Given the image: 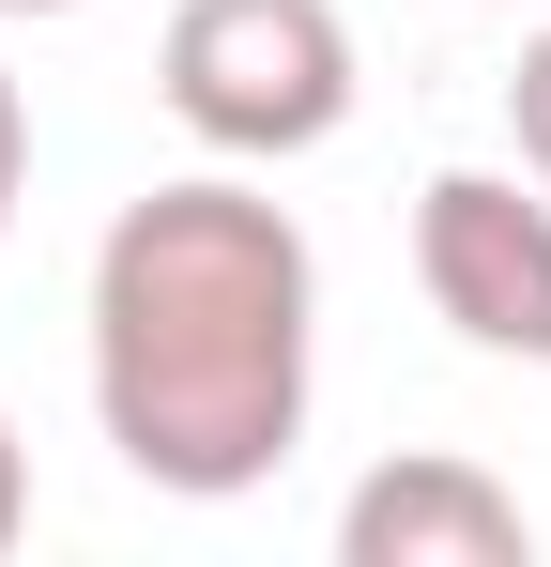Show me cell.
Here are the masks:
<instances>
[{"mask_svg": "<svg viewBox=\"0 0 551 567\" xmlns=\"http://www.w3.org/2000/svg\"><path fill=\"white\" fill-rule=\"evenodd\" d=\"M31 537V445H15V414H0V553Z\"/></svg>", "mask_w": 551, "mask_h": 567, "instance_id": "cell-7", "label": "cell"}, {"mask_svg": "<svg viewBox=\"0 0 551 567\" xmlns=\"http://www.w3.org/2000/svg\"><path fill=\"white\" fill-rule=\"evenodd\" d=\"M15 199H31V93L0 78V230H15Z\"/></svg>", "mask_w": 551, "mask_h": 567, "instance_id": "cell-6", "label": "cell"}, {"mask_svg": "<svg viewBox=\"0 0 551 567\" xmlns=\"http://www.w3.org/2000/svg\"><path fill=\"white\" fill-rule=\"evenodd\" d=\"M337 567H537V506L506 491L490 461H367L353 506H337Z\"/></svg>", "mask_w": 551, "mask_h": 567, "instance_id": "cell-4", "label": "cell"}, {"mask_svg": "<svg viewBox=\"0 0 551 567\" xmlns=\"http://www.w3.org/2000/svg\"><path fill=\"white\" fill-rule=\"evenodd\" d=\"M429 322L490 369H551V185L537 169H429L414 185Z\"/></svg>", "mask_w": 551, "mask_h": 567, "instance_id": "cell-3", "label": "cell"}, {"mask_svg": "<svg viewBox=\"0 0 551 567\" xmlns=\"http://www.w3.org/2000/svg\"><path fill=\"white\" fill-rule=\"evenodd\" d=\"M490 16H521V0H490Z\"/></svg>", "mask_w": 551, "mask_h": 567, "instance_id": "cell-9", "label": "cell"}, {"mask_svg": "<svg viewBox=\"0 0 551 567\" xmlns=\"http://www.w3.org/2000/svg\"><path fill=\"white\" fill-rule=\"evenodd\" d=\"M0 16H77V0H0Z\"/></svg>", "mask_w": 551, "mask_h": 567, "instance_id": "cell-8", "label": "cell"}, {"mask_svg": "<svg viewBox=\"0 0 551 567\" xmlns=\"http://www.w3.org/2000/svg\"><path fill=\"white\" fill-rule=\"evenodd\" d=\"M154 93L199 154L230 169H291L353 123V16L337 0H169Z\"/></svg>", "mask_w": 551, "mask_h": 567, "instance_id": "cell-2", "label": "cell"}, {"mask_svg": "<svg viewBox=\"0 0 551 567\" xmlns=\"http://www.w3.org/2000/svg\"><path fill=\"white\" fill-rule=\"evenodd\" d=\"M77 322H92V430L138 491L230 506L306 445L322 261H306L291 199H261L246 169H184V185L123 199Z\"/></svg>", "mask_w": 551, "mask_h": 567, "instance_id": "cell-1", "label": "cell"}, {"mask_svg": "<svg viewBox=\"0 0 551 567\" xmlns=\"http://www.w3.org/2000/svg\"><path fill=\"white\" fill-rule=\"evenodd\" d=\"M506 138H521V169L551 185V16L521 31V78H506Z\"/></svg>", "mask_w": 551, "mask_h": 567, "instance_id": "cell-5", "label": "cell"}]
</instances>
